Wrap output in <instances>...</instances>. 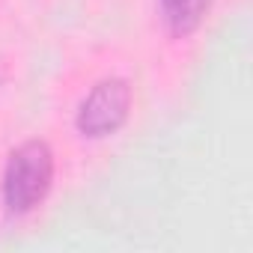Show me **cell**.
I'll use <instances>...</instances> for the list:
<instances>
[{"mask_svg":"<svg viewBox=\"0 0 253 253\" xmlns=\"http://www.w3.org/2000/svg\"><path fill=\"white\" fill-rule=\"evenodd\" d=\"M54 182V152L45 140H27L9 152L3 167V206L12 214L33 211L51 191Z\"/></svg>","mask_w":253,"mask_h":253,"instance_id":"obj_1","label":"cell"},{"mask_svg":"<svg viewBox=\"0 0 253 253\" xmlns=\"http://www.w3.org/2000/svg\"><path fill=\"white\" fill-rule=\"evenodd\" d=\"M131 113V84L125 78H104L98 81L75 113V128L86 140H101L116 134Z\"/></svg>","mask_w":253,"mask_h":253,"instance_id":"obj_2","label":"cell"},{"mask_svg":"<svg viewBox=\"0 0 253 253\" xmlns=\"http://www.w3.org/2000/svg\"><path fill=\"white\" fill-rule=\"evenodd\" d=\"M158 6H161L164 27L176 39H185L203 24V18L211 9V0H158Z\"/></svg>","mask_w":253,"mask_h":253,"instance_id":"obj_3","label":"cell"}]
</instances>
